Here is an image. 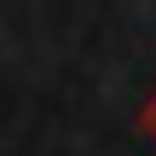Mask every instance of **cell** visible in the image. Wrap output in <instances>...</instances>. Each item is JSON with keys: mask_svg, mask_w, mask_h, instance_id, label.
Listing matches in <instances>:
<instances>
[{"mask_svg": "<svg viewBox=\"0 0 156 156\" xmlns=\"http://www.w3.org/2000/svg\"><path fill=\"white\" fill-rule=\"evenodd\" d=\"M145 133H151V139H156V98H151V104H145Z\"/></svg>", "mask_w": 156, "mask_h": 156, "instance_id": "obj_1", "label": "cell"}]
</instances>
